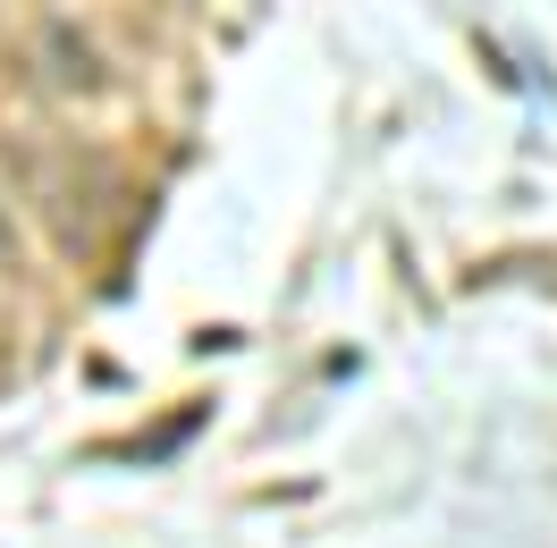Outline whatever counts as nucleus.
I'll list each match as a JSON object with an SVG mask.
<instances>
[{
    "label": "nucleus",
    "mask_w": 557,
    "mask_h": 548,
    "mask_svg": "<svg viewBox=\"0 0 557 548\" xmlns=\"http://www.w3.org/2000/svg\"><path fill=\"white\" fill-rule=\"evenodd\" d=\"M0 253H9V220H0Z\"/></svg>",
    "instance_id": "f03ea898"
},
{
    "label": "nucleus",
    "mask_w": 557,
    "mask_h": 548,
    "mask_svg": "<svg viewBox=\"0 0 557 548\" xmlns=\"http://www.w3.org/2000/svg\"><path fill=\"white\" fill-rule=\"evenodd\" d=\"M51 60H60V85H94V51L69 35H51Z\"/></svg>",
    "instance_id": "f257e3e1"
}]
</instances>
